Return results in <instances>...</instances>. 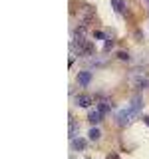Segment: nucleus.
I'll list each match as a JSON object with an SVG mask.
<instances>
[{
  "mask_svg": "<svg viewBox=\"0 0 149 159\" xmlns=\"http://www.w3.org/2000/svg\"><path fill=\"white\" fill-rule=\"evenodd\" d=\"M70 48L74 50V54L78 56H93V44L92 42H86L84 38H76L70 42Z\"/></svg>",
  "mask_w": 149,
  "mask_h": 159,
  "instance_id": "obj_1",
  "label": "nucleus"
},
{
  "mask_svg": "<svg viewBox=\"0 0 149 159\" xmlns=\"http://www.w3.org/2000/svg\"><path fill=\"white\" fill-rule=\"evenodd\" d=\"M137 113L139 111H135V109H133V107H123V109H119V111H117V123H119V125H121V127H125V125H129V123H133V119H135L137 117Z\"/></svg>",
  "mask_w": 149,
  "mask_h": 159,
  "instance_id": "obj_2",
  "label": "nucleus"
},
{
  "mask_svg": "<svg viewBox=\"0 0 149 159\" xmlns=\"http://www.w3.org/2000/svg\"><path fill=\"white\" fill-rule=\"evenodd\" d=\"M129 84H131L133 88H147L149 82H147V74L143 72V70H137V72H131L129 74Z\"/></svg>",
  "mask_w": 149,
  "mask_h": 159,
  "instance_id": "obj_3",
  "label": "nucleus"
},
{
  "mask_svg": "<svg viewBox=\"0 0 149 159\" xmlns=\"http://www.w3.org/2000/svg\"><path fill=\"white\" fill-rule=\"evenodd\" d=\"M76 14H78V18L82 20L84 24H88V22H92V20H93V10L89 8V6H82Z\"/></svg>",
  "mask_w": 149,
  "mask_h": 159,
  "instance_id": "obj_4",
  "label": "nucleus"
},
{
  "mask_svg": "<svg viewBox=\"0 0 149 159\" xmlns=\"http://www.w3.org/2000/svg\"><path fill=\"white\" fill-rule=\"evenodd\" d=\"M103 119V116H102V111L99 109H93V111H88V121L92 123V125H97L99 121Z\"/></svg>",
  "mask_w": 149,
  "mask_h": 159,
  "instance_id": "obj_5",
  "label": "nucleus"
},
{
  "mask_svg": "<svg viewBox=\"0 0 149 159\" xmlns=\"http://www.w3.org/2000/svg\"><path fill=\"white\" fill-rule=\"evenodd\" d=\"M89 82H92V74H89L88 70H84V72L78 74V84L79 86H88Z\"/></svg>",
  "mask_w": 149,
  "mask_h": 159,
  "instance_id": "obj_6",
  "label": "nucleus"
},
{
  "mask_svg": "<svg viewBox=\"0 0 149 159\" xmlns=\"http://www.w3.org/2000/svg\"><path fill=\"white\" fill-rule=\"evenodd\" d=\"M111 6L117 14H121L123 10H125V2H123V0H111Z\"/></svg>",
  "mask_w": 149,
  "mask_h": 159,
  "instance_id": "obj_7",
  "label": "nucleus"
},
{
  "mask_svg": "<svg viewBox=\"0 0 149 159\" xmlns=\"http://www.w3.org/2000/svg\"><path fill=\"white\" fill-rule=\"evenodd\" d=\"M78 106L79 107H89V106H92V98H89V96H79L78 98Z\"/></svg>",
  "mask_w": 149,
  "mask_h": 159,
  "instance_id": "obj_8",
  "label": "nucleus"
},
{
  "mask_svg": "<svg viewBox=\"0 0 149 159\" xmlns=\"http://www.w3.org/2000/svg\"><path fill=\"white\" fill-rule=\"evenodd\" d=\"M88 137L92 139V141H97V139L102 137V131H99L97 127H92V129H89V133H88Z\"/></svg>",
  "mask_w": 149,
  "mask_h": 159,
  "instance_id": "obj_9",
  "label": "nucleus"
},
{
  "mask_svg": "<svg viewBox=\"0 0 149 159\" xmlns=\"http://www.w3.org/2000/svg\"><path fill=\"white\" fill-rule=\"evenodd\" d=\"M97 109H99V111H102V116L106 117L107 113H109V109H111V107H109V102H102V103H99V106H97Z\"/></svg>",
  "mask_w": 149,
  "mask_h": 159,
  "instance_id": "obj_10",
  "label": "nucleus"
},
{
  "mask_svg": "<svg viewBox=\"0 0 149 159\" xmlns=\"http://www.w3.org/2000/svg\"><path fill=\"white\" fill-rule=\"evenodd\" d=\"M74 149H78V151L86 149V139H74Z\"/></svg>",
  "mask_w": 149,
  "mask_h": 159,
  "instance_id": "obj_11",
  "label": "nucleus"
},
{
  "mask_svg": "<svg viewBox=\"0 0 149 159\" xmlns=\"http://www.w3.org/2000/svg\"><path fill=\"white\" fill-rule=\"evenodd\" d=\"M89 62H92L93 66H102V64H106V60H103V58H97V56H89Z\"/></svg>",
  "mask_w": 149,
  "mask_h": 159,
  "instance_id": "obj_12",
  "label": "nucleus"
},
{
  "mask_svg": "<svg viewBox=\"0 0 149 159\" xmlns=\"http://www.w3.org/2000/svg\"><path fill=\"white\" fill-rule=\"evenodd\" d=\"M76 133H78L76 121H72V119H70V139H72V137H76Z\"/></svg>",
  "mask_w": 149,
  "mask_h": 159,
  "instance_id": "obj_13",
  "label": "nucleus"
},
{
  "mask_svg": "<svg viewBox=\"0 0 149 159\" xmlns=\"http://www.w3.org/2000/svg\"><path fill=\"white\" fill-rule=\"evenodd\" d=\"M93 38L96 40H107V34L106 32H93Z\"/></svg>",
  "mask_w": 149,
  "mask_h": 159,
  "instance_id": "obj_14",
  "label": "nucleus"
},
{
  "mask_svg": "<svg viewBox=\"0 0 149 159\" xmlns=\"http://www.w3.org/2000/svg\"><path fill=\"white\" fill-rule=\"evenodd\" d=\"M111 48H113V42H111V40H107V42L103 44V52H109Z\"/></svg>",
  "mask_w": 149,
  "mask_h": 159,
  "instance_id": "obj_15",
  "label": "nucleus"
},
{
  "mask_svg": "<svg viewBox=\"0 0 149 159\" xmlns=\"http://www.w3.org/2000/svg\"><path fill=\"white\" fill-rule=\"evenodd\" d=\"M74 62H76V60H74V56H70V60H68V66L72 68V66H74Z\"/></svg>",
  "mask_w": 149,
  "mask_h": 159,
  "instance_id": "obj_16",
  "label": "nucleus"
},
{
  "mask_svg": "<svg viewBox=\"0 0 149 159\" xmlns=\"http://www.w3.org/2000/svg\"><path fill=\"white\" fill-rule=\"evenodd\" d=\"M143 121H145L147 125H149V116H145V117H143Z\"/></svg>",
  "mask_w": 149,
  "mask_h": 159,
  "instance_id": "obj_17",
  "label": "nucleus"
},
{
  "mask_svg": "<svg viewBox=\"0 0 149 159\" xmlns=\"http://www.w3.org/2000/svg\"><path fill=\"white\" fill-rule=\"evenodd\" d=\"M107 159H119V157H117V155H109Z\"/></svg>",
  "mask_w": 149,
  "mask_h": 159,
  "instance_id": "obj_18",
  "label": "nucleus"
}]
</instances>
